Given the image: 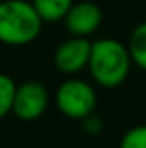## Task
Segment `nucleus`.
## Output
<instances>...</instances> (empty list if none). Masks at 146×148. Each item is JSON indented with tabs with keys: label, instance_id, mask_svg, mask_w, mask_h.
I'll list each match as a JSON object with an SVG mask.
<instances>
[{
	"label": "nucleus",
	"instance_id": "1",
	"mask_svg": "<svg viewBox=\"0 0 146 148\" xmlns=\"http://www.w3.org/2000/svg\"><path fill=\"white\" fill-rule=\"evenodd\" d=\"M131 55L127 45L113 38L91 41V53L88 69L96 84L103 88L120 86L131 73Z\"/></svg>",
	"mask_w": 146,
	"mask_h": 148
},
{
	"label": "nucleus",
	"instance_id": "2",
	"mask_svg": "<svg viewBox=\"0 0 146 148\" xmlns=\"http://www.w3.org/2000/svg\"><path fill=\"white\" fill-rule=\"evenodd\" d=\"M43 28L36 9L28 0L0 2V43L23 47L35 41Z\"/></svg>",
	"mask_w": 146,
	"mask_h": 148
},
{
	"label": "nucleus",
	"instance_id": "3",
	"mask_svg": "<svg viewBox=\"0 0 146 148\" xmlns=\"http://www.w3.org/2000/svg\"><path fill=\"white\" fill-rule=\"evenodd\" d=\"M57 109L69 119L83 121L96 109V93L95 88L83 79L71 77L64 81L55 91Z\"/></svg>",
	"mask_w": 146,
	"mask_h": 148
},
{
	"label": "nucleus",
	"instance_id": "4",
	"mask_svg": "<svg viewBox=\"0 0 146 148\" xmlns=\"http://www.w3.org/2000/svg\"><path fill=\"white\" fill-rule=\"evenodd\" d=\"M48 90L43 83L29 79L16 88L12 112L21 121H36L48 109Z\"/></svg>",
	"mask_w": 146,
	"mask_h": 148
},
{
	"label": "nucleus",
	"instance_id": "5",
	"mask_svg": "<svg viewBox=\"0 0 146 148\" xmlns=\"http://www.w3.org/2000/svg\"><path fill=\"white\" fill-rule=\"evenodd\" d=\"M102 21H103V12L100 5L89 0L74 2L67 16L64 17L67 31L72 36L79 38H88L89 35H93L102 26Z\"/></svg>",
	"mask_w": 146,
	"mask_h": 148
},
{
	"label": "nucleus",
	"instance_id": "6",
	"mask_svg": "<svg viewBox=\"0 0 146 148\" xmlns=\"http://www.w3.org/2000/svg\"><path fill=\"white\" fill-rule=\"evenodd\" d=\"M91 53V41L88 38L72 36L62 41L53 55L55 67L64 74H76L88 67Z\"/></svg>",
	"mask_w": 146,
	"mask_h": 148
},
{
	"label": "nucleus",
	"instance_id": "7",
	"mask_svg": "<svg viewBox=\"0 0 146 148\" xmlns=\"http://www.w3.org/2000/svg\"><path fill=\"white\" fill-rule=\"evenodd\" d=\"M31 3L43 23H59L64 21L74 0H31Z\"/></svg>",
	"mask_w": 146,
	"mask_h": 148
},
{
	"label": "nucleus",
	"instance_id": "8",
	"mask_svg": "<svg viewBox=\"0 0 146 148\" xmlns=\"http://www.w3.org/2000/svg\"><path fill=\"white\" fill-rule=\"evenodd\" d=\"M127 50L132 64L146 71V21L132 29L127 41Z\"/></svg>",
	"mask_w": 146,
	"mask_h": 148
},
{
	"label": "nucleus",
	"instance_id": "9",
	"mask_svg": "<svg viewBox=\"0 0 146 148\" xmlns=\"http://www.w3.org/2000/svg\"><path fill=\"white\" fill-rule=\"evenodd\" d=\"M16 88H17V84L14 83V79L10 76L0 73V119L5 117L9 112H12Z\"/></svg>",
	"mask_w": 146,
	"mask_h": 148
},
{
	"label": "nucleus",
	"instance_id": "10",
	"mask_svg": "<svg viewBox=\"0 0 146 148\" xmlns=\"http://www.w3.org/2000/svg\"><path fill=\"white\" fill-rule=\"evenodd\" d=\"M119 148H146V124L131 127L122 136Z\"/></svg>",
	"mask_w": 146,
	"mask_h": 148
},
{
	"label": "nucleus",
	"instance_id": "11",
	"mask_svg": "<svg viewBox=\"0 0 146 148\" xmlns=\"http://www.w3.org/2000/svg\"><path fill=\"white\" fill-rule=\"evenodd\" d=\"M83 127H84V131L89 133V134H98V133L103 129V122H102V119L93 112V114H89L88 117L83 119Z\"/></svg>",
	"mask_w": 146,
	"mask_h": 148
}]
</instances>
